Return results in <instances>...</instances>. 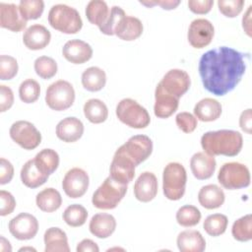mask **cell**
I'll return each instance as SVG.
<instances>
[{
  "label": "cell",
  "mask_w": 252,
  "mask_h": 252,
  "mask_svg": "<svg viewBox=\"0 0 252 252\" xmlns=\"http://www.w3.org/2000/svg\"><path fill=\"white\" fill-rule=\"evenodd\" d=\"M246 57L247 54L228 46L205 52L198 65L204 88L219 96L233 91L245 73Z\"/></svg>",
  "instance_id": "obj_1"
},
{
  "label": "cell",
  "mask_w": 252,
  "mask_h": 252,
  "mask_svg": "<svg viewBox=\"0 0 252 252\" xmlns=\"http://www.w3.org/2000/svg\"><path fill=\"white\" fill-rule=\"evenodd\" d=\"M201 146L206 154L213 157H234L242 149L243 138L238 131L234 130L209 131L201 137Z\"/></svg>",
  "instance_id": "obj_2"
},
{
  "label": "cell",
  "mask_w": 252,
  "mask_h": 252,
  "mask_svg": "<svg viewBox=\"0 0 252 252\" xmlns=\"http://www.w3.org/2000/svg\"><path fill=\"white\" fill-rule=\"evenodd\" d=\"M49 25L63 33H77L83 27L80 13L66 4L53 5L48 12Z\"/></svg>",
  "instance_id": "obj_3"
},
{
  "label": "cell",
  "mask_w": 252,
  "mask_h": 252,
  "mask_svg": "<svg viewBox=\"0 0 252 252\" xmlns=\"http://www.w3.org/2000/svg\"><path fill=\"white\" fill-rule=\"evenodd\" d=\"M186 181V169L181 163L169 162L164 166L162 172V190L168 200L177 201L183 197Z\"/></svg>",
  "instance_id": "obj_4"
},
{
  "label": "cell",
  "mask_w": 252,
  "mask_h": 252,
  "mask_svg": "<svg viewBox=\"0 0 252 252\" xmlns=\"http://www.w3.org/2000/svg\"><path fill=\"white\" fill-rule=\"evenodd\" d=\"M126 192L127 185L120 184L108 176L94 192L92 203L97 209L111 210L118 206Z\"/></svg>",
  "instance_id": "obj_5"
},
{
  "label": "cell",
  "mask_w": 252,
  "mask_h": 252,
  "mask_svg": "<svg viewBox=\"0 0 252 252\" xmlns=\"http://www.w3.org/2000/svg\"><path fill=\"white\" fill-rule=\"evenodd\" d=\"M116 116L122 123L135 129L146 128L151 122L148 110L132 98H123L118 102Z\"/></svg>",
  "instance_id": "obj_6"
},
{
  "label": "cell",
  "mask_w": 252,
  "mask_h": 252,
  "mask_svg": "<svg viewBox=\"0 0 252 252\" xmlns=\"http://www.w3.org/2000/svg\"><path fill=\"white\" fill-rule=\"evenodd\" d=\"M218 180L227 190H236L250 185V171L248 167L237 161L225 162L218 173Z\"/></svg>",
  "instance_id": "obj_7"
},
{
  "label": "cell",
  "mask_w": 252,
  "mask_h": 252,
  "mask_svg": "<svg viewBox=\"0 0 252 252\" xmlns=\"http://www.w3.org/2000/svg\"><path fill=\"white\" fill-rule=\"evenodd\" d=\"M75 100V90L65 80H58L48 86L45 94V102L49 108L55 111L66 110Z\"/></svg>",
  "instance_id": "obj_8"
},
{
  "label": "cell",
  "mask_w": 252,
  "mask_h": 252,
  "mask_svg": "<svg viewBox=\"0 0 252 252\" xmlns=\"http://www.w3.org/2000/svg\"><path fill=\"white\" fill-rule=\"evenodd\" d=\"M10 137L25 150H33L41 142V134L36 127L26 120L14 122L10 127Z\"/></svg>",
  "instance_id": "obj_9"
},
{
  "label": "cell",
  "mask_w": 252,
  "mask_h": 252,
  "mask_svg": "<svg viewBox=\"0 0 252 252\" xmlns=\"http://www.w3.org/2000/svg\"><path fill=\"white\" fill-rule=\"evenodd\" d=\"M118 149L131 158L137 166L151 156L153 152V142L146 135H135L129 138L128 141Z\"/></svg>",
  "instance_id": "obj_10"
},
{
  "label": "cell",
  "mask_w": 252,
  "mask_h": 252,
  "mask_svg": "<svg viewBox=\"0 0 252 252\" xmlns=\"http://www.w3.org/2000/svg\"><path fill=\"white\" fill-rule=\"evenodd\" d=\"M89 184L90 178L87 171L80 167H73L66 172L62 181V188L68 197L77 199L85 195Z\"/></svg>",
  "instance_id": "obj_11"
},
{
  "label": "cell",
  "mask_w": 252,
  "mask_h": 252,
  "mask_svg": "<svg viewBox=\"0 0 252 252\" xmlns=\"http://www.w3.org/2000/svg\"><path fill=\"white\" fill-rule=\"evenodd\" d=\"M135 167L133 160L117 149L110 163L109 176L116 182L127 185L135 176Z\"/></svg>",
  "instance_id": "obj_12"
},
{
  "label": "cell",
  "mask_w": 252,
  "mask_h": 252,
  "mask_svg": "<svg viewBox=\"0 0 252 252\" xmlns=\"http://www.w3.org/2000/svg\"><path fill=\"white\" fill-rule=\"evenodd\" d=\"M215 28L213 24L204 18L195 19L191 22L187 38L191 46L194 48H204L209 45L214 37Z\"/></svg>",
  "instance_id": "obj_13"
},
{
  "label": "cell",
  "mask_w": 252,
  "mask_h": 252,
  "mask_svg": "<svg viewBox=\"0 0 252 252\" xmlns=\"http://www.w3.org/2000/svg\"><path fill=\"white\" fill-rule=\"evenodd\" d=\"M9 231L18 240H30L38 231V221L34 216L21 213L9 221Z\"/></svg>",
  "instance_id": "obj_14"
},
{
  "label": "cell",
  "mask_w": 252,
  "mask_h": 252,
  "mask_svg": "<svg viewBox=\"0 0 252 252\" xmlns=\"http://www.w3.org/2000/svg\"><path fill=\"white\" fill-rule=\"evenodd\" d=\"M164 92L180 98L190 88L191 80L188 73L181 69L169 70L158 83Z\"/></svg>",
  "instance_id": "obj_15"
},
{
  "label": "cell",
  "mask_w": 252,
  "mask_h": 252,
  "mask_svg": "<svg viewBox=\"0 0 252 252\" xmlns=\"http://www.w3.org/2000/svg\"><path fill=\"white\" fill-rule=\"evenodd\" d=\"M27 22L19 10V6L13 3H0V27L10 30L12 32H21L26 26Z\"/></svg>",
  "instance_id": "obj_16"
},
{
  "label": "cell",
  "mask_w": 252,
  "mask_h": 252,
  "mask_svg": "<svg viewBox=\"0 0 252 252\" xmlns=\"http://www.w3.org/2000/svg\"><path fill=\"white\" fill-rule=\"evenodd\" d=\"M158 179L151 171L142 172L134 184V195L143 203L152 201L158 194Z\"/></svg>",
  "instance_id": "obj_17"
},
{
  "label": "cell",
  "mask_w": 252,
  "mask_h": 252,
  "mask_svg": "<svg viewBox=\"0 0 252 252\" xmlns=\"http://www.w3.org/2000/svg\"><path fill=\"white\" fill-rule=\"evenodd\" d=\"M62 54L67 61L73 64H83L92 58L93 48L86 41L75 38L64 44Z\"/></svg>",
  "instance_id": "obj_18"
},
{
  "label": "cell",
  "mask_w": 252,
  "mask_h": 252,
  "mask_svg": "<svg viewBox=\"0 0 252 252\" xmlns=\"http://www.w3.org/2000/svg\"><path fill=\"white\" fill-rule=\"evenodd\" d=\"M51 39L50 32L42 25L34 24L29 27L23 34V42L31 50L43 49Z\"/></svg>",
  "instance_id": "obj_19"
},
{
  "label": "cell",
  "mask_w": 252,
  "mask_h": 252,
  "mask_svg": "<svg viewBox=\"0 0 252 252\" xmlns=\"http://www.w3.org/2000/svg\"><path fill=\"white\" fill-rule=\"evenodd\" d=\"M179 98L167 94L158 84L155 91V105L154 112L158 118H168L178 108Z\"/></svg>",
  "instance_id": "obj_20"
},
{
  "label": "cell",
  "mask_w": 252,
  "mask_h": 252,
  "mask_svg": "<svg viewBox=\"0 0 252 252\" xmlns=\"http://www.w3.org/2000/svg\"><path fill=\"white\" fill-rule=\"evenodd\" d=\"M216 159L205 152L194 154L190 159V168L193 175L199 180L209 179L216 170Z\"/></svg>",
  "instance_id": "obj_21"
},
{
  "label": "cell",
  "mask_w": 252,
  "mask_h": 252,
  "mask_svg": "<svg viewBox=\"0 0 252 252\" xmlns=\"http://www.w3.org/2000/svg\"><path fill=\"white\" fill-rule=\"evenodd\" d=\"M84 134V124L77 117H66L56 126V136L63 142L74 143Z\"/></svg>",
  "instance_id": "obj_22"
},
{
  "label": "cell",
  "mask_w": 252,
  "mask_h": 252,
  "mask_svg": "<svg viewBox=\"0 0 252 252\" xmlns=\"http://www.w3.org/2000/svg\"><path fill=\"white\" fill-rule=\"evenodd\" d=\"M89 228L91 233L95 237L107 238L116 228V220L110 214L98 213L92 217Z\"/></svg>",
  "instance_id": "obj_23"
},
{
  "label": "cell",
  "mask_w": 252,
  "mask_h": 252,
  "mask_svg": "<svg viewBox=\"0 0 252 252\" xmlns=\"http://www.w3.org/2000/svg\"><path fill=\"white\" fill-rule=\"evenodd\" d=\"M176 244L181 252H203L206 240L200 231L188 229L181 231L176 239Z\"/></svg>",
  "instance_id": "obj_24"
},
{
  "label": "cell",
  "mask_w": 252,
  "mask_h": 252,
  "mask_svg": "<svg viewBox=\"0 0 252 252\" xmlns=\"http://www.w3.org/2000/svg\"><path fill=\"white\" fill-rule=\"evenodd\" d=\"M143 32L142 22L133 16H127L121 18L118 25L115 28L114 34L120 39L126 41H132L137 39Z\"/></svg>",
  "instance_id": "obj_25"
},
{
  "label": "cell",
  "mask_w": 252,
  "mask_h": 252,
  "mask_svg": "<svg viewBox=\"0 0 252 252\" xmlns=\"http://www.w3.org/2000/svg\"><path fill=\"white\" fill-rule=\"evenodd\" d=\"M225 200L223 190L216 184L203 186L198 193V201L202 207L208 210L220 208Z\"/></svg>",
  "instance_id": "obj_26"
},
{
  "label": "cell",
  "mask_w": 252,
  "mask_h": 252,
  "mask_svg": "<svg viewBox=\"0 0 252 252\" xmlns=\"http://www.w3.org/2000/svg\"><path fill=\"white\" fill-rule=\"evenodd\" d=\"M194 114L200 121H215L221 114V104L215 98L205 97L195 104Z\"/></svg>",
  "instance_id": "obj_27"
},
{
  "label": "cell",
  "mask_w": 252,
  "mask_h": 252,
  "mask_svg": "<svg viewBox=\"0 0 252 252\" xmlns=\"http://www.w3.org/2000/svg\"><path fill=\"white\" fill-rule=\"evenodd\" d=\"M45 252H69L67 234L59 227H49L43 235Z\"/></svg>",
  "instance_id": "obj_28"
},
{
  "label": "cell",
  "mask_w": 252,
  "mask_h": 252,
  "mask_svg": "<svg viewBox=\"0 0 252 252\" xmlns=\"http://www.w3.org/2000/svg\"><path fill=\"white\" fill-rule=\"evenodd\" d=\"M21 180L24 185L29 188H37L44 184L48 176L47 174L41 172L35 165L34 158L29 159L21 169Z\"/></svg>",
  "instance_id": "obj_29"
},
{
  "label": "cell",
  "mask_w": 252,
  "mask_h": 252,
  "mask_svg": "<svg viewBox=\"0 0 252 252\" xmlns=\"http://www.w3.org/2000/svg\"><path fill=\"white\" fill-rule=\"evenodd\" d=\"M36 206L45 213H52L57 211L62 204V197L59 191L49 187L40 191L35 197Z\"/></svg>",
  "instance_id": "obj_30"
},
{
  "label": "cell",
  "mask_w": 252,
  "mask_h": 252,
  "mask_svg": "<svg viewBox=\"0 0 252 252\" xmlns=\"http://www.w3.org/2000/svg\"><path fill=\"white\" fill-rule=\"evenodd\" d=\"M106 83L105 72L96 66L87 68L82 74V85L89 92L100 91Z\"/></svg>",
  "instance_id": "obj_31"
},
{
  "label": "cell",
  "mask_w": 252,
  "mask_h": 252,
  "mask_svg": "<svg viewBox=\"0 0 252 252\" xmlns=\"http://www.w3.org/2000/svg\"><path fill=\"white\" fill-rule=\"evenodd\" d=\"M110 9L106 2L102 0H91L86 7L87 19L91 24L97 26L98 29L105 24Z\"/></svg>",
  "instance_id": "obj_32"
},
{
  "label": "cell",
  "mask_w": 252,
  "mask_h": 252,
  "mask_svg": "<svg viewBox=\"0 0 252 252\" xmlns=\"http://www.w3.org/2000/svg\"><path fill=\"white\" fill-rule=\"evenodd\" d=\"M83 110L86 118L94 124L104 122L108 116L106 104L98 98L88 99L84 104Z\"/></svg>",
  "instance_id": "obj_33"
},
{
  "label": "cell",
  "mask_w": 252,
  "mask_h": 252,
  "mask_svg": "<svg viewBox=\"0 0 252 252\" xmlns=\"http://www.w3.org/2000/svg\"><path fill=\"white\" fill-rule=\"evenodd\" d=\"M34 162L41 172L50 175L59 165V156L52 149H43L35 155Z\"/></svg>",
  "instance_id": "obj_34"
},
{
  "label": "cell",
  "mask_w": 252,
  "mask_h": 252,
  "mask_svg": "<svg viewBox=\"0 0 252 252\" xmlns=\"http://www.w3.org/2000/svg\"><path fill=\"white\" fill-rule=\"evenodd\" d=\"M233 238L240 242H246L252 239V216L247 214L236 220L231 227Z\"/></svg>",
  "instance_id": "obj_35"
},
{
  "label": "cell",
  "mask_w": 252,
  "mask_h": 252,
  "mask_svg": "<svg viewBox=\"0 0 252 252\" xmlns=\"http://www.w3.org/2000/svg\"><path fill=\"white\" fill-rule=\"evenodd\" d=\"M228 223L227 217L222 214H213L208 216L203 223L205 231L211 236H220L226 230Z\"/></svg>",
  "instance_id": "obj_36"
},
{
  "label": "cell",
  "mask_w": 252,
  "mask_h": 252,
  "mask_svg": "<svg viewBox=\"0 0 252 252\" xmlns=\"http://www.w3.org/2000/svg\"><path fill=\"white\" fill-rule=\"evenodd\" d=\"M64 221L72 227L82 226L88 218V211L80 204H73L68 206L63 213Z\"/></svg>",
  "instance_id": "obj_37"
},
{
  "label": "cell",
  "mask_w": 252,
  "mask_h": 252,
  "mask_svg": "<svg viewBox=\"0 0 252 252\" xmlns=\"http://www.w3.org/2000/svg\"><path fill=\"white\" fill-rule=\"evenodd\" d=\"M200 210L192 205H185L176 212V221L184 227H191L198 224L201 220Z\"/></svg>",
  "instance_id": "obj_38"
},
{
  "label": "cell",
  "mask_w": 252,
  "mask_h": 252,
  "mask_svg": "<svg viewBox=\"0 0 252 252\" xmlns=\"http://www.w3.org/2000/svg\"><path fill=\"white\" fill-rule=\"evenodd\" d=\"M33 67L37 76L44 80H48L54 77L58 70L56 61L53 58L44 55L35 59Z\"/></svg>",
  "instance_id": "obj_39"
},
{
  "label": "cell",
  "mask_w": 252,
  "mask_h": 252,
  "mask_svg": "<svg viewBox=\"0 0 252 252\" xmlns=\"http://www.w3.org/2000/svg\"><path fill=\"white\" fill-rule=\"evenodd\" d=\"M19 10L26 21L38 19L44 10V2L42 0H21Z\"/></svg>",
  "instance_id": "obj_40"
},
{
  "label": "cell",
  "mask_w": 252,
  "mask_h": 252,
  "mask_svg": "<svg viewBox=\"0 0 252 252\" xmlns=\"http://www.w3.org/2000/svg\"><path fill=\"white\" fill-rule=\"evenodd\" d=\"M40 94V86L33 79L23 81L19 87V96L25 103H32L37 100Z\"/></svg>",
  "instance_id": "obj_41"
},
{
  "label": "cell",
  "mask_w": 252,
  "mask_h": 252,
  "mask_svg": "<svg viewBox=\"0 0 252 252\" xmlns=\"http://www.w3.org/2000/svg\"><path fill=\"white\" fill-rule=\"evenodd\" d=\"M19 70L18 62L16 58L10 55L2 54L0 56V79L11 80L13 79Z\"/></svg>",
  "instance_id": "obj_42"
},
{
  "label": "cell",
  "mask_w": 252,
  "mask_h": 252,
  "mask_svg": "<svg viewBox=\"0 0 252 252\" xmlns=\"http://www.w3.org/2000/svg\"><path fill=\"white\" fill-rule=\"evenodd\" d=\"M125 15L126 14L122 8H120L118 6H112L110 8L109 16H108L105 24L101 28H99V31L106 35H113L116 26L118 25L121 18L124 17Z\"/></svg>",
  "instance_id": "obj_43"
},
{
  "label": "cell",
  "mask_w": 252,
  "mask_h": 252,
  "mask_svg": "<svg viewBox=\"0 0 252 252\" xmlns=\"http://www.w3.org/2000/svg\"><path fill=\"white\" fill-rule=\"evenodd\" d=\"M244 6L243 0H219L218 7L222 15L227 18L238 16Z\"/></svg>",
  "instance_id": "obj_44"
},
{
  "label": "cell",
  "mask_w": 252,
  "mask_h": 252,
  "mask_svg": "<svg viewBox=\"0 0 252 252\" xmlns=\"http://www.w3.org/2000/svg\"><path fill=\"white\" fill-rule=\"evenodd\" d=\"M177 127L184 133H192L197 128V118L186 111L179 112L175 116Z\"/></svg>",
  "instance_id": "obj_45"
},
{
  "label": "cell",
  "mask_w": 252,
  "mask_h": 252,
  "mask_svg": "<svg viewBox=\"0 0 252 252\" xmlns=\"http://www.w3.org/2000/svg\"><path fill=\"white\" fill-rule=\"evenodd\" d=\"M0 216L2 217L10 215L16 208V200L14 196L8 191H0Z\"/></svg>",
  "instance_id": "obj_46"
},
{
  "label": "cell",
  "mask_w": 252,
  "mask_h": 252,
  "mask_svg": "<svg viewBox=\"0 0 252 252\" xmlns=\"http://www.w3.org/2000/svg\"><path fill=\"white\" fill-rule=\"evenodd\" d=\"M14 103V94L10 87L0 85V111L5 112L12 107Z\"/></svg>",
  "instance_id": "obj_47"
},
{
  "label": "cell",
  "mask_w": 252,
  "mask_h": 252,
  "mask_svg": "<svg viewBox=\"0 0 252 252\" xmlns=\"http://www.w3.org/2000/svg\"><path fill=\"white\" fill-rule=\"evenodd\" d=\"M214 5L213 0H189L188 7L195 14H207Z\"/></svg>",
  "instance_id": "obj_48"
},
{
  "label": "cell",
  "mask_w": 252,
  "mask_h": 252,
  "mask_svg": "<svg viewBox=\"0 0 252 252\" xmlns=\"http://www.w3.org/2000/svg\"><path fill=\"white\" fill-rule=\"evenodd\" d=\"M14 176V167L12 163L4 158H0V184L4 185L9 183Z\"/></svg>",
  "instance_id": "obj_49"
},
{
  "label": "cell",
  "mask_w": 252,
  "mask_h": 252,
  "mask_svg": "<svg viewBox=\"0 0 252 252\" xmlns=\"http://www.w3.org/2000/svg\"><path fill=\"white\" fill-rule=\"evenodd\" d=\"M142 5H145L147 7H153L156 5L160 6L164 10H172L175 9L179 4V0H150V1H140Z\"/></svg>",
  "instance_id": "obj_50"
},
{
  "label": "cell",
  "mask_w": 252,
  "mask_h": 252,
  "mask_svg": "<svg viewBox=\"0 0 252 252\" xmlns=\"http://www.w3.org/2000/svg\"><path fill=\"white\" fill-rule=\"evenodd\" d=\"M251 121H252L251 108H247L241 112L239 117V126L247 134H251Z\"/></svg>",
  "instance_id": "obj_51"
},
{
  "label": "cell",
  "mask_w": 252,
  "mask_h": 252,
  "mask_svg": "<svg viewBox=\"0 0 252 252\" xmlns=\"http://www.w3.org/2000/svg\"><path fill=\"white\" fill-rule=\"evenodd\" d=\"M76 251L77 252H98L99 248L94 241H93L92 239L86 238L78 243Z\"/></svg>",
  "instance_id": "obj_52"
},
{
  "label": "cell",
  "mask_w": 252,
  "mask_h": 252,
  "mask_svg": "<svg viewBox=\"0 0 252 252\" xmlns=\"http://www.w3.org/2000/svg\"><path fill=\"white\" fill-rule=\"evenodd\" d=\"M250 15H251V5L248 7L246 13L244 14L242 18V27L245 31V32L251 36V27H250Z\"/></svg>",
  "instance_id": "obj_53"
},
{
  "label": "cell",
  "mask_w": 252,
  "mask_h": 252,
  "mask_svg": "<svg viewBox=\"0 0 252 252\" xmlns=\"http://www.w3.org/2000/svg\"><path fill=\"white\" fill-rule=\"evenodd\" d=\"M0 251L1 252H11L12 251L10 242L3 235L0 236Z\"/></svg>",
  "instance_id": "obj_54"
},
{
  "label": "cell",
  "mask_w": 252,
  "mask_h": 252,
  "mask_svg": "<svg viewBox=\"0 0 252 252\" xmlns=\"http://www.w3.org/2000/svg\"><path fill=\"white\" fill-rule=\"evenodd\" d=\"M26 250L35 251V249H34V248H32V247H22V248H20V250H19V251H26Z\"/></svg>",
  "instance_id": "obj_55"
}]
</instances>
